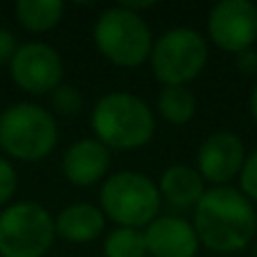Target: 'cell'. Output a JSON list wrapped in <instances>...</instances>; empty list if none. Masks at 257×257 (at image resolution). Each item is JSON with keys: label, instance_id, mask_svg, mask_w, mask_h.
I'll use <instances>...</instances> for the list:
<instances>
[{"label": "cell", "instance_id": "obj_13", "mask_svg": "<svg viewBox=\"0 0 257 257\" xmlns=\"http://www.w3.org/2000/svg\"><path fill=\"white\" fill-rule=\"evenodd\" d=\"M106 217L93 203H72L54 217V228L61 239L70 244H88L104 232Z\"/></svg>", "mask_w": 257, "mask_h": 257}, {"label": "cell", "instance_id": "obj_20", "mask_svg": "<svg viewBox=\"0 0 257 257\" xmlns=\"http://www.w3.org/2000/svg\"><path fill=\"white\" fill-rule=\"evenodd\" d=\"M18 187V174L7 158H0V205H7L14 199Z\"/></svg>", "mask_w": 257, "mask_h": 257}, {"label": "cell", "instance_id": "obj_4", "mask_svg": "<svg viewBox=\"0 0 257 257\" xmlns=\"http://www.w3.org/2000/svg\"><path fill=\"white\" fill-rule=\"evenodd\" d=\"M97 50L120 68H138L151 57L154 36L140 14L128 12L122 5L99 14L93 27Z\"/></svg>", "mask_w": 257, "mask_h": 257}, {"label": "cell", "instance_id": "obj_24", "mask_svg": "<svg viewBox=\"0 0 257 257\" xmlns=\"http://www.w3.org/2000/svg\"><path fill=\"white\" fill-rule=\"evenodd\" d=\"M253 257H257V244H255V255Z\"/></svg>", "mask_w": 257, "mask_h": 257}, {"label": "cell", "instance_id": "obj_23", "mask_svg": "<svg viewBox=\"0 0 257 257\" xmlns=\"http://www.w3.org/2000/svg\"><path fill=\"white\" fill-rule=\"evenodd\" d=\"M250 115H253V120L257 122V84L253 88V95H250Z\"/></svg>", "mask_w": 257, "mask_h": 257}, {"label": "cell", "instance_id": "obj_8", "mask_svg": "<svg viewBox=\"0 0 257 257\" xmlns=\"http://www.w3.org/2000/svg\"><path fill=\"white\" fill-rule=\"evenodd\" d=\"M9 75L14 84L30 95L52 93L63 77V61L59 52L48 43H25L18 45L9 61Z\"/></svg>", "mask_w": 257, "mask_h": 257}, {"label": "cell", "instance_id": "obj_17", "mask_svg": "<svg viewBox=\"0 0 257 257\" xmlns=\"http://www.w3.org/2000/svg\"><path fill=\"white\" fill-rule=\"evenodd\" d=\"M106 257H147L145 232L138 228H120L111 230L104 241Z\"/></svg>", "mask_w": 257, "mask_h": 257}, {"label": "cell", "instance_id": "obj_2", "mask_svg": "<svg viewBox=\"0 0 257 257\" xmlns=\"http://www.w3.org/2000/svg\"><path fill=\"white\" fill-rule=\"evenodd\" d=\"M90 126L108 149L133 151L149 145L156 133V117L142 97L115 90L97 99L90 113Z\"/></svg>", "mask_w": 257, "mask_h": 257}, {"label": "cell", "instance_id": "obj_15", "mask_svg": "<svg viewBox=\"0 0 257 257\" xmlns=\"http://www.w3.org/2000/svg\"><path fill=\"white\" fill-rule=\"evenodd\" d=\"M66 5L61 0H18L14 12L25 30L30 32H48L59 25L63 18Z\"/></svg>", "mask_w": 257, "mask_h": 257}, {"label": "cell", "instance_id": "obj_5", "mask_svg": "<svg viewBox=\"0 0 257 257\" xmlns=\"http://www.w3.org/2000/svg\"><path fill=\"white\" fill-rule=\"evenodd\" d=\"M160 203L158 185L140 172L113 174L99 192V210L120 228H147L158 217Z\"/></svg>", "mask_w": 257, "mask_h": 257}, {"label": "cell", "instance_id": "obj_10", "mask_svg": "<svg viewBox=\"0 0 257 257\" xmlns=\"http://www.w3.org/2000/svg\"><path fill=\"white\" fill-rule=\"evenodd\" d=\"M246 160L244 142L232 131H214L201 142L196 151V172L217 185H228L239 176Z\"/></svg>", "mask_w": 257, "mask_h": 257}, {"label": "cell", "instance_id": "obj_11", "mask_svg": "<svg viewBox=\"0 0 257 257\" xmlns=\"http://www.w3.org/2000/svg\"><path fill=\"white\" fill-rule=\"evenodd\" d=\"M147 255L151 257H196L199 237L190 221L181 217H156L145 228Z\"/></svg>", "mask_w": 257, "mask_h": 257}, {"label": "cell", "instance_id": "obj_7", "mask_svg": "<svg viewBox=\"0 0 257 257\" xmlns=\"http://www.w3.org/2000/svg\"><path fill=\"white\" fill-rule=\"evenodd\" d=\"M54 237V219L43 205L21 201L0 212V257H43Z\"/></svg>", "mask_w": 257, "mask_h": 257}, {"label": "cell", "instance_id": "obj_18", "mask_svg": "<svg viewBox=\"0 0 257 257\" xmlns=\"http://www.w3.org/2000/svg\"><path fill=\"white\" fill-rule=\"evenodd\" d=\"M50 106L57 115L63 117H75L84 108V97H81L79 88L72 84H59L57 88L50 93Z\"/></svg>", "mask_w": 257, "mask_h": 257}, {"label": "cell", "instance_id": "obj_1", "mask_svg": "<svg viewBox=\"0 0 257 257\" xmlns=\"http://www.w3.org/2000/svg\"><path fill=\"white\" fill-rule=\"evenodd\" d=\"M192 226L199 244L208 250L237 253L250 244L257 230L255 203H250L237 187H210L196 203Z\"/></svg>", "mask_w": 257, "mask_h": 257}, {"label": "cell", "instance_id": "obj_3", "mask_svg": "<svg viewBox=\"0 0 257 257\" xmlns=\"http://www.w3.org/2000/svg\"><path fill=\"white\" fill-rule=\"evenodd\" d=\"M59 140L54 115L43 106L18 102L0 113V147L23 163H36L52 154Z\"/></svg>", "mask_w": 257, "mask_h": 257}, {"label": "cell", "instance_id": "obj_19", "mask_svg": "<svg viewBox=\"0 0 257 257\" xmlns=\"http://www.w3.org/2000/svg\"><path fill=\"white\" fill-rule=\"evenodd\" d=\"M239 183H241V194L250 203H257V149L250 156H246L244 167L239 172Z\"/></svg>", "mask_w": 257, "mask_h": 257}, {"label": "cell", "instance_id": "obj_14", "mask_svg": "<svg viewBox=\"0 0 257 257\" xmlns=\"http://www.w3.org/2000/svg\"><path fill=\"white\" fill-rule=\"evenodd\" d=\"M158 192H160V199H165L172 208H178V210L196 208L201 196L205 194V181L194 167L172 165L160 176Z\"/></svg>", "mask_w": 257, "mask_h": 257}, {"label": "cell", "instance_id": "obj_12", "mask_svg": "<svg viewBox=\"0 0 257 257\" xmlns=\"http://www.w3.org/2000/svg\"><path fill=\"white\" fill-rule=\"evenodd\" d=\"M111 167V149L97 138H81L66 149L61 160L63 176L77 187H90L106 176Z\"/></svg>", "mask_w": 257, "mask_h": 257}, {"label": "cell", "instance_id": "obj_9", "mask_svg": "<svg viewBox=\"0 0 257 257\" xmlns=\"http://www.w3.org/2000/svg\"><path fill=\"white\" fill-rule=\"evenodd\" d=\"M208 36L219 50L239 54L257 41V5L250 0H221L210 9Z\"/></svg>", "mask_w": 257, "mask_h": 257}, {"label": "cell", "instance_id": "obj_6", "mask_svg": "<svg viewBox=\"0 0 257 257\" xmlns=\"http://www.w3.org/2000/svg\"><path fill=\"white\" fill-rule=\"evenodd\" d=\"M208 43L192 27H172L154 41L151 72L163 86H187L208 63Z\"/></svg>", "mask_w": 257, "mask_h": 257}, {"label": "cell", "instance_id": "obj_21", "mask_svg": "<svg viewBox=\"0 0 257 257\" xmlns=\"http://www.w3.org/2000/svg\"><path fill=\"white\" fill-rule=\"evenodd\" d=\"M18 50L16 36H14L12 30L7 27H0V63H9L14 57V52Z\"/></svg>", "mask_w": 257, "mask_h": 257}, {"label": "cell", "instance_id": "obj_22", "mask_svg": "<svg viewBox=\"0 0 257 257\" xmlns=\"http://www.w3.org/2000/svg\"><path fill=\"white\" fill-rule=\"evenodd\" d=\"M235 66H237V70L244 72V75H255L257 72V52L250 48V50H244V52L235 54Z\"/></svg>", "mask_w": 257, "mask_h": 257}, {"label": "cell", "instance_id": "obj_16", "mask_svg": "<svg viewBox=\"0 0 257 257\" xmlns=\"http://www.w3.org/2000/svg\"><path fill=\"white\" fill-rule=\"evenodd\" d=\"M158 113L174 126L187 124L196 113V97L187 86H163L158 95Z\"/></svg>", "mask_w": 257, "mask_h": 257}]
</instances>
